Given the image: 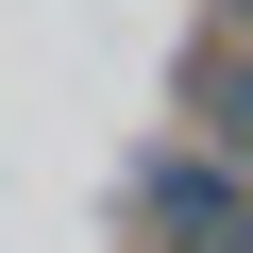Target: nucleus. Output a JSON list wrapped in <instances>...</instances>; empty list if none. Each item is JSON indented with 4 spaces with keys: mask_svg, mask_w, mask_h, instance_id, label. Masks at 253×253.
<instances>
[{
    "mask_svg": "<svg viewBox=\"0 0 253 253\" xmlns=\"http://www.w3.org/2000/svg\"><path fill=\"white\" fill-rule=\"evenodd\" d=\"M219 17H253V0H219Z\"/></svg>",
    "mask_w": 253,
    "mask_h": 253,
    "instance_id": "7ed1b4c3",
    "label": "nucleus"
},
{
    "mask_svg": "<svg viewBox=\"0 0 253 253\" xmlns=\"http://www.w3.org/2000/svg\"><path fill=\"white\" fill-rule=\"evenodd\" d=\"M152 253H253V186L203 169V152H169L152 169Z\"/></svg>",
    "mask_w": 253,
    "mask_h": 253,
    "instance_id": "f257e3e1",
    "label": "nucleus"
},
{
    "mask_svg": "<svg viewBox=\"0 0 253 253\" xmlns=\"http://www.w3.org/2000/svg\"><path fill=\"white\" fill-rule=\"evenodd\" d=\"M186 118H203V169H236V186H253V51H236V34L186 68Z\"/></svg>",
    "mask_w": 253,
    "mask_h": 253,
    "instance_id": "f03ea898",
    "label": "nucleus"
}]
</instances>
